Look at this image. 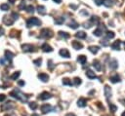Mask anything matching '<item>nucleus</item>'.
<instances>
[{
    "instance_id": "obj_6",
    "label": "nucleus",
    "mask_w": 125,
    "mask_h": 116,
    "mask_svg": "<svg viewBox=\"0 0 125 116\" xmlns=\"http://www.w3.org/2000/svg\"><path fill=\"white\" fill-rule=\"evenodd\" d=\"M3 24L4 25H12L13 24H14V19L12 18V17H11V16H4L3 17Z\"/></svg>"
},
{
    "instance_id": "obj_18",
    "label": "nucleus",
    "mask_w": 125,
    "mask_h": 116,
    "mask_svg": "<svg viewBox=\"0 0 125 116\" xmlns=\"http://www.w3.org/2000/svg\"><path fill=\"white\" fill-rule=\"evenodd\" d=\"M93 66L96 68L97 71H101L102 70V65H101V63L99 62L98 60H95L93 62Z\"/></svg>"
},
{
    "instance_id": "obj_25",
    "label": "nucleus",
    "mask_w": 125,
    "mask_h": 116,
    "mask_svg": "<svg viewBox=\"0 0 125 116\" xmlns=\"http://www.w3.org/2000/svg\"><path fill=\"white\" fill-rule=\"evenodd\" d=\"M68 26H69V27H71V28H73V29H76L77 27L79 26V25H78L75 21H73V20H72V21L68 24Z\"/></svg>"
},
{
    "instance_id": "obj_48",
    "label": "nucleus",
    "mask_w": 125,
    "mask_h": 116,
    "mask_svg": "<svg viewBox=\"0 0 125 116\" xmlns=\"http://www.w3.org/2000/svg\"><path fill=\"white\" fill-rule=\"evenodd\" d=\"M80 13H81V14H83V15H85V16H88V15H89L88 12H86V11H84V10H81V11H80Z\"/></svg>"
},
{
    "instance_id": "obj_5",
    "label": "nucleus",
    "mask_w": 125,
    "mask_h": 116,
    "mask_svg": "<svg viewBox=\"0 0 125 116\" xmlns=\"http://www.w3.org/2000/svg\"><path fill=\"white\" fill-rule=\"evenodd\" d=\"M21 49L25 53H31V52H34V46L31 45V44H23L21 45Z\"/></svg>"
},
{
    "instance_id": "obj_37",
    "label": "nucleus",
    "mask_w": 125,
    "mask_h": 116,
    "mask_svg": "<svg viewBox=\"0 0 125 116\" xmlns=\"http://www.w3.org/2000/svg\"><path fill=\"white\" fill-rule=\"evenodd\" d=\"M8 63H10L9 60L6 59V58H1L0 59V64H2V65H6V64H8Z\"/></svg>"
},
{
    "instance_id": "obj_46",
    "label": "nucleus",
    "mask_w": 125,
    "mask_h": 116,
    "mask_svg": "<svg viewBox=\"0 0 125 116\" xmlns=\"http://www.w3.org/2000/svg\"><path fill=\"white\" fill-rule=\"evenodd\" d=\"M94 1H95V3L98 5V6H100V5L103 4V0H94Z\"/></svg>"
},
{
    "instance_id": "obj_39",
    "label": "nucleus",
    "mask_w": 125,
    "mask_h": 116,
    "mask_svg": "<svg viewBox=\"0 0 125 116\" xmlns=\"http://www.w3.org/2000/svg\"><path fill=\"white\" fill-rule=\"evenodd\" d=\"M19 9L20 10H25V0H21V4L19 5Z\"/></svg>"
},
{
    "instance_id": "obj_4",
    "label": "nucleus",
    "mask_w": 125,
    "mask_h": 116,
    "mask_svg": "<svg viewBox=\"0 0 125 116\" xmlns=\"http://www.w3.org/2000/svg\"><path fill=\"white\" fill-rule=\"evenodd\" d=\"M13 108H15V103L13 102H7L6 103H3L1 105V110L3 111H8Z\"/></svg>"
},
{
    "instance_id": "obj_19",
    "label": "nucleus",
    "mask_w": 125,
    "mask_h": 116,
    "mask_svg": "<svg viewBox=\"0 0 125 116\" xmlns=\"http://www.w3.org/2000/svg\"><path fill=\"white\" fill-rule=\"evenodd\" d=\"M86 76L88 77L89 79H94V78H96V77H97L95 72H94V71H92L91 69H88L86 71Z\"/></svg>"
},
{
    "instance_id": "obj_42",
    "label": "nucleus",
    "mask_w": 125,
    "mask_h": 116,
    "mask_svg": "<svg viewBox=\"0 0 125 116\" xmlns=\"http://www.w3.org/2000/svg\"><path fill=\"white\" fill-rule=\"evenodd\" d=\"M33 63H34L35 65H37V66H39V65H41V63H42V60H41V59L34 60H33Z\"/></svg>"
},
{
    "instance_id": "obj_35",
    "label": "nucleus",
    "mask_w": 125,
    "mask_h": 116,
    "mask_svg": "<svg viewBox=\"0 0 125 116\" xmlns=\"http://www.w3.org/2000/svg\"><path fill=\"white\" fill-rule=\"evenodd\" d=\"M106 36H107V39H111V38H113V37H114L115 34H114V32H113V31H107Z\"/></svg>"
},
{
    "instance_id": "obj_32",
    "label": "nucleus",
    "mask_w": 125,
    "mask_h": 116,
    "mask_svg": "<svg viewBox=\"0 0 125 116\" xmlns=\"http://www.w3.org/2000/svg\"><path fill=\"white\" fill-rule=\"evenodd\" d=\"M81 83H82V81H81V79L79 78V77H75V78L73 79V85L74 86H79L80 84H81Z\"/></svg>"
},
{
    "instance_id": "obj_55",
    "label": "nucleus",
    "mask_w": 125,
    "mask_h": 116,
    "mask_svg": "<svg viewBox=\"0 0 125 116\" xmlns=\"http://www.w3.org/2000/svg\"><path fill=\"white\" fill-rule=\"evenodd\" d=\"M121 116H125V111H124V112H123V113L121 114Z\"/></svg>"
},
{
    "instance_id": "obj_20",
    "label": "nucleus",
    "mask_w": 125,
    "mask_h": 116,
    "mask_svg": "<svg viewBox=\"0 0 125 116\" xmlns=\"http://www.w3.org/2000/svg\"><path fill=\"white\" fill-rule=\"evenodd\" d=\"M105 28H106V27H104V29H105ZM93 34H94L95 36H98V37L102 36V34H103V28H102L101 26H99L97 29H95V30H94Z\"/></svg>"
},
{
    "instance_id": "obj_14",
    "label": "nucleus",
    "mask_w": 125,
    "mask_h": 116,
    "mask_svg": "<svg viewBox=\"0 0 125 116\" xmlns=\"http://www.w3.org/2000/svg\"><path fill=\"white\" fill-rule=\"evenodd\" d=\"M77 105L79 107H85L87 105V101H86V98H80L78 101H77Z\"/></svg>"
},
{
    "instance_id": "obj_41",
    "label": "nucleus",
    "mask_w": 125,
    "mask_h": 116,
    "mask_svg": "<svg viewBox=\"0 0 125 116\" xmlns=\"http://www.w3.org/2000/svg\"><path fill=\"white\" fill-rule=\"evenodd\" d=\"M101 44H102V45L103 46H108V45H110V42H108L107 41V38H105V39H103L102 41H101Z\"/></svg>"
},
{
    "instance_id": "obj_34",
    "label": "nucleus",
    "mask_w": 125,
    "mask_h": 116,
    "mask_svg": "<svg viewBox=\"0 0 125 116\" xmlns=\"http://www.w3.org/2000/svg\"><path fill=\"white\" fill-rule=\"evenodd\" d=\"M9 9H10L9 5L6 4V3H3V4L0 5V10H2V11H8Z\"/></svg>"
},
{
    "instance_id": "obj_45",
    "label": "nucleus",
    "mask_w": 125,
    "mask_h": 116,
    "mask_svg": "<svg viewBox=\"0 0 125 116\" xmlns=\"http://www.w3.org/2000/svg\"><path fill=\"white\" fill-rule=\"evenodd\" d=\"M48 66H49V68H50V69H53V67H54V64H53L51 60H48Z\"/></svg>"
},
{
    "instance_id": "obj_21",
    "label": "nucleus",
    "mask_w": 125,
    "mask_h": 116,
    "mask_svg": "<svg viewBox=\"0 0 125 116\" xmlns=\"http://www.w3.org/2000/svg\"><path fill=\"white\" fill-rule=\"evenodd\" d=\"M110 80H111V82H112V83H117V82H120V77H119L118 74H114V75L111 76Z\"/></svg>"
},
{
    "instance_id": "obj_10",
    "label": "nucleus",
    "mask_w": 125,
    "mask_h": 116,
    "mask_svg": "<svg viewBox=\"0 0 125 116\" xmlns=\"http://www.w3.org/2000/svg\"><path fill=\"white\" fill-rule=\"evenodd\" d=\"M110 68L111 69H113V70H115L117 67H118V63H117V60H114V59H111L110 60Z\"/></svg>"
},
{
    "instance_id": "obj_47",
    "label": "nucleus",
    "mask_w": 125,
    "mask_h": 116,
    "mask_svg": "<svg viewBox=\"0 0 125 116\" xmlns=\"http://www.w3.org/2000/svg\"><path fill=\"white\" fill-rule=\"evenodd\" d=\"M18 84H19V86H25V81H23V80H21V81H19L18 82Z\"/></svg>"
},
{
    "instance_id": "obj_50",
    "label": "nucleus",
    "mask_w": 125,
    "mask_h": 116,
    "mask_svg": "<svg viewBox=\"0 0 125 116\" xmlns=\"http://www.w3.org/2000/svg\"><path fill=\"white\" fill-rule=\"evenodd\" d=\"M4 116H17V115H16L15 113H13V112H12V113H9V114H5Z\"/></svg>"
},
{
    "instance_id": "obj_44",
    "label": "nucleus",
    "mask_w": 125,
    "mask_h": 116,
    "mask_svg": "<svg viewBox=\"0 0 125 116\" xmlns=\"http://www.w3.org/2000/svg\"><path fill=\"white\" fill-rule=\"evenodd\" d=\"M11 17L14 19V21H16V20H18V17H19V15L17 14V13H12L11 14Z\"/></svg>"
},
{
    "instance_id": "obj_43",
    "label": "nucleus",
    "mask_w": 125,
    "mask_h": 116,
    "mask_svg": "<svg viewBox=\"0 0 125 116\" xmlns=\"http://www.w3.org/2000/svg\"><path fill=\"white\" fill-rule=\"evenodd\" d=\"M5 99H6V96H5L4 94H0V102H4Z\"/></svg>"
},
{
    "instance_id": "obj_36",
    "label": "nucleus",
    "mask_w": 125,
    "mask_h": 116,
    "mask_svg": "<svg viewBox=\"0 0 125 116\" xmlns=\"http://www.w3.org/2000/svg\"><path fill=\"white\" fill-rule=\"evenodd\" d=\"M108 106H110V110L111 112H115L116 110H117V106L114 105L113 103H108Z\"/></svg>"
},
{
    "instance_id": "obj_52",
    "label": "nucleus",
    "mask_w": 125,
    "mask_h": 116,
    "mask_svg": "<svg viewBox=\"0 0 125 116\" xmlns=\"http://www.w3.org/2000/svg\"><path fill=\"white\" fill-rule=\"evenodd\" d=\"M8 1L11 3V4H15V2H16V0H8Z\"/></svg>"
},
{
    "instance_id": "obj_29",
    "label": "nucleus",
    "mask_w": 125,
    "mask_h": 116,
    "mask_svg": "<svg viewBox=\"0 0 125 116\" xmlns=\"http://www.w3.org/2000/svg\"><path fill=\"white\" fill-rule=\"evenodd\" d=\"M64 23V17H59L55 20V24L56 25H63Z\"/></svg>"
},
{
    "instance_id": "obj_1",
    "label": "nucleus",
    "mask_w": 125,
    "mask_h": 116,
    "mask_svg": "<svg viewBox=\"0 0 125 116\" xmlns=\"http://www.w3.org/2000/svg\"><path fill=\"white\" fill-rule=\"evenodd\" d=\"M9 95H10L11 97L15 98H17L18 101L23 102H25L26 101H28L29 97V96H28V95H25L24 93H21V92L20 90H18V89H15V90H13L12 92H10Z\"/></svg>"
},
{
    "instance_id": "obj_15",
    "label": "nucleus",
    "mask_w": 125,
    "mask_h": 116,
    "mask_svg": "<svg viewBox=\"0 0 125 116\" xmlns=\"http://www.w3.org/2000/svg\"><path fill=\"white\" fill-rule=\"evenodd\" d=\"M41 49H42V51L43 52H46V53H50V52H52L53 51V49H52V47L50 46V45H48L47 43H45V44H43L42 45V47H41Z\"/></svg>"
},
{
    "instance_id": "obj_22",
    "label": "nucleus",
    "mask_w": 125,
    "mask_h": 116,
    "mask_svg": "<svg viewBox=\"0 0 125 116\" xmlns=\"http://www.w3.org/2000/svg\"><path fill=\"white\" fill-rule=\"evenodd\" d=\"M75 37L79 38V39H85L86 38V33L84 31H78L75 33Z\"/></svg>"
},
{
    "instance_id": "obj_27",
    "label": "nucleus",
    "mask_w": 125,
    "mask_h": 116,
    "mask_svg": "<svg viewBox=\"0 0 125 116\" xmlns=\"http://www.w3.org/2000/svg\"><path fill=\"white\" fill-rule=\"evenodd\" d=\"M99 18H98L97 16H92L91 19H90V21L92 24H95V25H99Z\"/></svg>"
},
{
    "instance_id": "obj_30",
    "label": "nucleus",
    "mask_w": 125,
    "mask_h": 116,
    "mask_svg": "<svg viewBox=\"0 0 125 116\" xmlns=\"http://www.w3.org/2000/svg\"><path fill=\"white\" fill-rule=\"evenodd\" d=\"M20 75H21V72H20V71H16V72H14L12 75H11L10 78L12 79V80H17V79L19 78Z\"/></svg>"
},
{
    "instance_id": "obj_7",
    "label": "nucleus",
    "mask_w": 125,
    "mask_h": 116,
    "mask_svg": "<svg viewBox=\"0 0 125 116\" xmlns=\"http://www.w3.org/2000/svg\"><path fill=\"white\" fill-rule=\"evenodd\" d=\"M40 109H41V111H42L43 114H46V113H48V112L52 111V110H53V107L50 105V104H47V103H46V104H43V105H41Z\"/></svg>"
},
{
    "instance_id": "obj_23",
    "label": "nucleus",
    "mask_w": 125,
    "mask_h": 116,
    "mask_svg": "<svg viewBox=\"0 0 125 116\" xmlns=\"http://www.w3.org/2000/svg\"><path fill=\"white\" fill-rule=\"evenodd\" d=\"M88 50L92 53V54H97L98 52H99V50H100V47H98V46H90L88 48Z\"/></svg>"
},
{
    "instance_id": "obj_17",
    "label": "nucleus",
    "mask_w": 125,
    "mask_h": 116,
    "mask_svg": "<svg viewBox=\"0 0 125 116\" xmlns=\"http://www.w3.org/2000/svg\"><path fill=\"white\" fill-rule=\"evenodd\" d=\"M14 56H15V55L11 51H8V50H7V51H5V58H6L10 63H11V60H12V59L14 58Z\"/></svg>"
},
{
    "instance_id": "obj_3",
    "label": "nucleus",
    "mask_w": 125,
    "mask_h": 116,
    "mask_svg": "<svg viewBox=\"0 0 125 116\" xmlns=\"http://www.w3.org/2000/svg\"><path fill=\"white\" fill-rule=\"evenodd\" d=\"M53 36V32L49 28H43L40 32V37L41 38H51Z\"/></svg>"
},
{
    "instance_id": "obj_31",
    "label": "nucleus",
    "mask_w": 125,
    "mask_h": 116,
    "mask_svg": "<svg viewBox=\"0 0 125 116\" xmlns=\"http://www.w3.org/2000/svg\"><path fill=\"white\" fill-rule=\"evenodd\" d=\"M103 4H104L106 7H111L113 5L112 0H103Z\"/></svg>"
},
{
    "instance_id": "obj_57",
    "label": "nucleus",
    "mask_w": 125,
    "mask_h": 116,
    "mask_svg": "<svg viewBox=\"0 0 125 116\" xmlns=\"http://www.w3.org/2000/svg\"><path fill=\"white\" fill-rule=\"evenodd\" d=\"M124 46H125V42H124Z\"/></svg>"
},
{
    "instance_id": "obj_16",
    "label": "nucleus",
    "mask_w": 125,
    "mask_h": 116,
    "mask_svg": "<svg viewBox=\"0 0 125 116\" xmlns=\"http://www.w3.org/2000/svg\"><path fill=\"white\" fill-rule=\"evenodd\" d=\"M120 44H121V41L120 40L114 41V42L111 44V49H113V50H119V49H120Z\"/></svg>"
},
{
    "instance_id": "obj_54",
    "label": "nucleus",
    "mask_w": 125,
    "mask_h": 116,
    "mask_svg": "<svg viewBox=\"0 0 125 116\" xmlns=\"http://www.w3.org/2000/svg\"><path fill=\"white\" fill-rule=\"evenodd\" d=\"M31 116H39V115H38V114H36V113H33V114H32Z\"/></svg>"
},
{
    "instance_id": "obj_12",
    "label": "nucleus",
    "mask_w": 125,
    "mask_h": 116,
    "mask_svg": "<svg viewBox=\"0 0 125 116\" xmlns=\"http://www.w3.org/2000/svg\"><path fill=\"white\" fill-rule=\"evenodd\" d=\"M71 45H72L73 49H75V50H81V49L83 48V45H82V44H81L79 41H76V40L72 41Z\"/></svg>"
},
{
    "instance_id": "obj_38",
    "label": "nucleus",
    "mask_w": 125,
    "mask_h": 116,
    "mask_svg": "<svg viewBox=\"0 0 125 116\" xmlns=\"http://www.w3.org/2000/svg\"><path fill=\"white\" fill-rule=\"evenodd\" d=\"M29 108H30V109H32V110H35V109L37 108V103H36V102H29Z\"/></svg>"
},
{
    "instance_id": "obj_13",
    "label": "nucleus",
    "mask_w": 125,
    "mask_h": 116,
    "mask_svg": "<svg viewBox=\"0 0 125 116\" xmlns=\"http://www.w3.org/2000/svg\"><path fill=\"white\" fill-rule=\"evenodd\" d=\"M104 93H105V96L107 98H111V88L108 85H106L105 88H104Z\"/></svg>"
},
{
    "instance_id": "obj_33",
    "label": "nucleus",
    "mask_w": 125,
    "mask_h": 116,
    "mask_svg": "<svg viewBox=\"0 0 125 116\" xmlns=\"http://www.w3.org/2000/svg\"><path fill=\"white\" fill-rule=\"evenodd\" d=\"M59 35L64 38V39H68V38H69V34L68 32H64V31H59Z\"/></svg>"
},
{
    "instance_id": "obj_49",
    "label": "nucleus",
    "mask_w": 125,
    "mask_h": 116,
    "mask_svg": "<svg viewBox=\"0 0 125 116\" xmlns=\"http://www.w3.org/2000/svg\"><path fill=\"white\" fill-rule=\"evenodd\" d=\"M4 34V29H3V27L0 26V36H2Z\"/></svg>"
},
{
    "instance_id": "obj_56",
    "label": "nucleus",
    "mask_w": 125,
    "mask_h": 116,
    "mask_svg": "<svg viewBox=\"0 0 125 116\" xmlns=\"http://www.w3.org/2000/svg\"><path fill=\"white\" fill-rule=\"evenodd\" d=\"M104 116H110V115H104Z\"/></svg>"
},
{
    "instance_id": "obj_8",
    "label": "nucleus",
    "mask_w": 125,
    "mask_h": 116,
    "mask_svg": "<svg viewBox=\"0 0 125 116\" xmlns=\"http://www.w3.org/2000/svg\"><path fill=\"white\" fill-rule=\"evenodd\" d=\"M59 54H60V56H62L63 58H67V59L70 58V54H69L68 49H62V50H60Z\"/></svg>"
},
{
    "instance_id": "obj_51",
    "label": "nucleus",
    "mask_w": 125,
    "mask_h": 116,
    "mask_svg": "<svg viewBox=\"0 0 125 116\" xmlns=\"http://www.w3.org/2000/svg\"><path fill=\"white\" fill-rule=\"evenodd\" d=\"M53 1L55 2V3H58V4H60V3L62 2V0H53Z\"/></svg>"
},
{
    "instance_id": "obj_2",
    "label": "nucleus",
    "mask_w": 125,
    "mask_h": 116,
    "mask_svg": "<svg viewBox=\"0 0 125 116\" xmlns=\"http://www.w3.org/2000/svg\"><path fill=\"white\" fill-rule=\"evenodd\" d=\"M41 25V21L39 19L35 18V17H32V18H29L28 21H26V26L31 27V26H37V25Z\"/></svg>"
},
{
    "instance_id": "obj_40",
    "label": "nucleus",
    "mask_w": 125,
    "mask_h": 116,
    "mask_svg": "<svg viewBox=\"0 0 125 116\" xmlns=\"http://www.w3.org/2000/svg\"><path fill=\"white\" fill-rule=\"evenodd\" d=\"M25 10H26V12H28V13H33L34 12V7L32 6V5H29V6L26 7Z\"/></svg>"
},
{
    "instance_id": "obj_11",
    "label": "nucleus",
    "mask_w": 125,
    "mask_h": 116,
    "mask_svg": "<svg viewBox=\"0 0 125 116\" xmlns=\"http://www.w3.org/2000/svg\"><path fill=\"white\" fill-rule=\"evenodd\" d=\"M37 77H38L39 80H41L42 82H44V83L49 81V75L46 74V73H39L38 75H37Z\"/></svg>"
},
{
    "instance_id": "obj_24",
    "label": "nucleus",
    "mask_w": 125,
    "mask_h": 116,
    "mask_svg": "<svg viewBox=\"0 0 125 116\" xmlns=\"http://www.w3.org/2000/svg\"><path fill=\"white\" fill-rule=\"evenodd\" d=\"M77 60L81 64H85L86 62H87V58L84 56V55H80V56H78V58H77Z\"/></svg>"
},
{
    "instance_id": "obj_9",
    "label": "nucleus",
    "mask_w": 125,
    "mask_h": 116,
    "mask_svg": "<svg viewBox=\"0 0 125 116\" xmlns=\"http://www.w3.org/2000/svg\"><path fill=\"white\" fill-rule=\"evenodd\" d=\"M51 94L50 93H48V92H43L40 94V96H39V98L41 99V101H46V99H49V98H51Z\"/></svg>"
},
{
    "instance_id": "obj_26",
    "label": "nucleus",
    "mask_w": 125,
    "mask_h": 116,
    "mask_svg": "<svg viewBox=\"0 0 125 116\" xmlns=\"http://www.w3.org/2000/svg\"><path fill=\"white\" fill-rule=\"evenodd\" d=\"M37 11H38V13L42 16L46 14V9L44 6H37Z\"/></svg>"
},
{
    "instance_id": "obj_28",
    "label": "nucleus",
    "mask_w": 125,
    "mask_h": 116,
    "mask_svg": "<svg viewBox=\"0 0 125 116\" xmlns=\"http://www.w3.org/2000/svg\"><path fill=\"white\" fill-rule=\"evenodd\" d=\"M63 84L64 85H67V86H72L73 83L71 82V80L68 79V78H64L63 79Z\"/></svg>"
},
{
    "instance_id": "obj_53",
    "label": "nucleus",
    "mask_w": 125,
    "mask_h": 116,
    "mask_svg": "<svg viewBox=\"0 0 125 116\" xmlns=\"http://www.w3.org/2000/svg\"><path fill=\"white\" fill-rule=\"evenodd\" d=\"M67 116H75V115H74L73 113H68V114Z\"/></svg>"
}]
</instances>
